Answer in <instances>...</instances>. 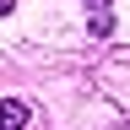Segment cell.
Listing matches in <instances>:
<instances>
[{
	"instance_id": "1",
	"label": "cell",
	"mask_w": 130,
	"mask_h": 130,
	"mask_svg": "<svg viewBox=\"0 0 130 130\" xmlns=\"http://www.w3.org/2000/svg\"><path fill=\"white\" fill-rule=\"evenodd\" d=\"M27 119H32L27 103H16V98H6V103H0V130H27Z\"/></svg>"
},
{
	"instance_id": "2",
	"label": "cell",
	"mask_w": 130,
	"mask_h": 130,
	"mask_svg": "<svg viewBox=\"0 0 130 130\" xmlns=\"http://www.w3.org/2000/svg\"><path fill=\"white\" fill-rule=\"evenodd\" d=\"M87 16H92V32H98V38H108V32H114V11H108V0H87Z\"/></svg>"
},
{
	"instance_id": "3",
	"label": "cell",
	"mask_w": 130,
	"mask_h": 130,
	"mask_svg": "<svg viewBox=\"0 0 130 130\" xmlns=\"http://www.w3.org/2000/svg\"><path fill=\"white\" fill-rule=\"evenodd\" d=\"M11 6H16V0H0V11H11Z\"/></svg>"
}]
</instances>
